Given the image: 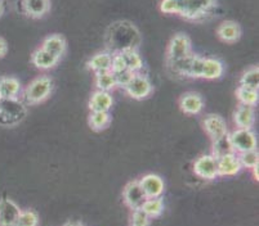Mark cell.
I'll return each instance as SVG.
<instances>
[{"label": "cell", "mask_w": 259, "mask_h": 226, "mask_svg": "<svg viewBox=\"0 0 259 226\" xmlns=\"http://www.w3.org/2000/svg\"><path fill=\"white\" fill-rule=\"evenodd\" d=\"M53 93V80L51 76L40 75L32 80L22 90V98L27 104H39L46 102Z\"/></svg>", "instance_id": "obj_1"}, {"label": "cell", "mask_w": 259, "mask_h": 226, "mask_svg": "<svg viewBox=\"0 0 259 226\" xmlns=\"http://www.w3.org/2000/svg\"><path fill=\"white\" fill-rule=\"evenodd\" d=\"M215 7L217 0H181L180 16L187 21L204 20Z\"/></svg>", "instance_id": "obj_2"}, {"label": "cell", "mask_w": 259, "mask_h": 226, "mask_svg": "<svg viewBox=\"0 0 259 226\" xmlns=\"http://www.w3.org/2000/svg\"><path fill=\"white\" fill-rule=\"evenodd\" d=\"M26 116V107L18 99H0V125L15 126Z\"/></svg>", "instance_id": "obj_3"}, {"label": "cell", "mask_w": 259, "mask_h": 226, "mask_svg": "<svg viewBox=\"0 0 259 226\" xmlns=\"http://www.w3.org/2000/svg\"><path fill=\"white\" fill-rule=\"evenodd\" d=\"M192 51V42L188 35L182 34H176L169 41L168 49H166V61L169 63L177 62V61L182 60L185 56L190 55Z\"/></svg>", "instance_id": "obj_4"}, {"label": "cell", "mask_w": 259, "mask_h": 226, "mask_svg": "<svg viewBox=\"0 0 259 226\" xmlns=\"http://www.w3.org/2000/svg\"><path fill=\"white\" fill-rule=\"evenodd\" d=\"M230 135L231 144L236 154L256 149V136L251 129H235Z\"/></svg>", "instance_id": "obj_5"}, {"label": "cell", "mask_w": 259, "mask_h": 226, "mask_svg": "<svg viewBox=\"0 0 259 226\" xmlns=\"http://www.w3.org/2000/svg\"><path fill=\"white\" fill-rule=\"evenodd\" d=\"M124 90L131 98L142 100V99H146L147 96L151 95L154 88H152L151 80L142 72H138V74H134L133 79L126 85V88Z\"/></svg>", "instance_id": "obj_6"}, {"label": "cell", "mask_w": 259, "mask_h": 226, "mask_svg": "<svg viewBox=\"0 0 259 226\" xmlns=\"http://www.w3.org/2000/svg\"><path fill=\"white\" fill-rule=\"evenodd\" d=\"M194 173L202 180H214L218 178V161L211 154L200 155L194 162Z\"/></svg>", "instance_id": "obj_7"}, {"label": "cell", "mask_w": 259, "mask_h": 226, "mask_svg": "<svg viewBox=\"0 0 259 226\" xmlns=\"http://www.w3.org/2000/svg\"><path fill=\"white\" fill-rule=\"evenodd\" d=\"M146 194L141 188L140 181L133 180L128 183L122 190V199L124 203L131 209H138L142 207L143 202L146 201Z\"/></svg>", "instance_id": "obj_8"}, {"label": "cell", "mask_w": 259, "mask_h": 226, "mask_svg": "<svg viewBox=\"0 0 259 226\" xmlns=\"http://www.w3.org/2000/svg\"><path fill=\"white\" fill-rule=\"evenodd\" d=\"M22 209L9 198L0 199V226H16Z\"/></svg>", "instance_id": "obj_9"}, {"label": "cell", "mask_w": 259, "mask_h": 226, "mask_svg": "<svg viewBox=\"0 0 259 226\" xmlns=\"http://www.w3.org/2000/svg\"><path fill=\"white\" fill-rule=\"evenodd\" d=\"M138 181H140L141 188L143 189L147 198L161 197V194L165 190L164 180L159 175H155V174H147V175L141 178Z\"/></svg>", "instance_id": "obj_10"}, {"label": "cell", "mask_w": 259, "mask_h": 226, "mask_svg": "<svg viewBox=\"0 0 259 226\" xmlns=\"http://www.w3.org/2000/svg\"><path fill=\"white\" fill-rule=\"evenodd\" d=\"M202 127H204V130H205V133L208 134L211 140L228 134L227 124L223 120V117L218 116V115H208V116H205V119L202 120Z\"/></svg>", "instance_id": "obj_11"}, {"label": "cell", "mask_w": 259, "mask_h": 226, "mask_svg": "<svg viewBox=\"0 0 259 226\" xmlns=\"http://www.w3.org/2000/svg\"><path fill=\"white\" fill-rule=\"evenodd\" d=\"M242 35L241 26L235 21H223L218 28H217V36L221 41L227 42V44H232V42L239 41L240 37Z\"/></svg>", "instance_id": "obj_12"}, {"label": "cell", "mask_w": 259, "mask_h": 226, "mask_svg": "<svg viewBox=\"0 0 259 226\" xmlns=\"http://www.w3.org/2000/svg\"><path fill=\"white\" fill-rule=\"evenodd\" d=\"M22 7L27 17L40 20L51 11V0H22Z\"/></svg>", "instance_id": "obj_13"}, {"label": "cell", "mask_w": 259, "mask_h": 226, "mask_svg": "<svg viewBox=\"0 0 259 226\" xmlns=\"http://www.w3.org/2000/svg\"><path fill=\"white\" fill-rule=\"evenodd\" d=\"M217 161H218V175L220 176H235L242 170L239 155L236 153L223 155Z\"/></svg>", "instance_id": "obj_14"}, {"label": "cell", "mask_w": 259, "mask_h": 226, "mask_svg": "<svg viewBox=\"0 0 259 226\" xmlns=\"http://www.w3.org/2000/svg\"><path fill=\"white\" fill-rule=\"evenodd\" d=\"M91 112H110L114 105V98L111 93L102 90H96L89 99Z\"/></svg>", "instance_id": "obj_15"}, {"label": "cell", "mask_w": 259, "mask_h": 226, "mask_svg": "<svg viewBox=\"0 0 259 226\" xmlns=\"http://www.w3.org/2000/svg\"><path fill=\"white\" fill-rule=\"evenodd\" d=\"M60 58H57L56 55H53L52 53L47 51L46 49H43L41 46L37 49H35L34 53L31 55V63L37 68V70L41 71H48L54 68L56 66L60 63Z\"/></svg>", "instance_id": "obj_16"}, {"label": "cell", "mask_w": 259, "mask_h": 226, "mask_svg": "<svg viewBox=\"0 0 259 226\" xmlns=\"http://www.w3.org/2000/svg\"><path fill=\"white\" fill-rule=\"evenodd\" d=\"M204 98L197 93H186L180 99V107L186 115H199L204 109Z\"/></svg>", "instance_id": "obj_17"}, {"label": "cell", "mask_w": 259, "mask_h": 226, "mask_svg": "<svg viewBox=\"0 0 259 226\" xmlns=\"http://www.w3.org/2000/svg\"><path fill=\"white\" fill-rule=\"evenodd\" d=\"M234 122L237 129H253L255 124V109L250 105L239 104L234 113Z\"/></svg>", "instance_id": "obj_18"}, {"label": "cell", "mask_w": 259, "mask_h": 226, "mask_svg": "<svg viewBox=\"0 0 259 226\" xmlns=\"http://www.w3.org/2000/svg\"><path fill=\"white\" fill-rule=\"evenodd\" d=\"M22 94L20 80L12 76L0 77V96L2 99H18Z\"/></svg>", "instance_id": "obj_19"}, {"label": "cell", "mask_w": 259, "mask_h": 226, "mask_svg": "<svg viewBox=\"0 0 259 226\" xmlns=\"http://www.w3.org/2000/svg\"><path fill=\"white\" fill-rule=\"evenodd\" d=\"M41 48L46 49L47 51L52 53L53 55H56L57 58H62L66 53V49H67V42L66 39L60 34H52L48 35L46 39L43 40V44H41Z\"/></svg>", "instance_id": "obj_20"}, {"label": "cell", "mask_w": 259, "mask_h": 226, "mask_svg": "<svg viewBox=\"0 0 259 226\" xmlns=\"http://www.w3.org/2000/svg\"><path fill=\"white\" fill-rule=\"evenodd\" d=\"M111 51H100V53L94 54L91 60L87 62V67H88V70L93 71L96 75L102 74V72L111 71Z\"/></svg>", "instance_id": "obj_21"}, {"label": "cell", "mask_w": 259, "mask_h": 226, "mask_svg": "<svg viewBox=\"0 0 259 226\" xmlns=\"http://www.w3.org/2000/svg\"><path fill=\"white\" fill-rule=\"evenodd\" d=\"M225 74V66L222 61L217 58H206L204 62V71H202V79L217 80L221 79Z\"/></svg>", "instance_id": "obj_22"}, {"label": "cell", "mask_w": 259, "mask_h": 226, "mask_svg": "<svg viewBox=\"0 0 259 226\" xmlns=\"http://www.w3.org/2000/svg\"><path fill=\"white\" fill-rule=\"evenodd\" d=\"M230 153H235L232 144H231L230 135L226 134V135L220 136V138L213 139V143H211V155L215 157L217 159L223 157L226 154H230Z\"/></svg>", "instance_id": "obj_23"}, {"label": "cell", "mask_w": 259, "mask_h": 226, "mask_svg": "<svg viewBox=\"0 0 259 226\" xmlns=\"http://www.w3.org/2000/svg\"><path fill=\"white\" fill-rule=\"evenodd\" d=\"M125 62L126 70L132 71L134 74H138L143 70V60L137 49H128V50L120 51Z\"/></svg>", "instance_id": "obj_24"}, {"label": "cell", "mask_w": 259, "mask_h": 226, "mask_svg": "<svg viewBox=\"0 0 259 226\" xmlns=\"http://www.w3.org/2000/svg\"><path fill=\"white\" fill-rule=\"evenodd\" d=\"M88 121L92 130L102 131L111 124V115L110 112H91Z\"/></svg>", "instance_id": "obj_25"}, {"label": "cell", "mask_w": 259, "mask_h": 226, "mask_svg": "<svg viewBox=\"0 0 259 226\" xmlns=\"http://www.w3.org/2000/svg\"><path fill=\"white\" fill-rule=\"evenodd\" d=\"M143 212L150 218H156L164 211V202L161 198H146V201L143 202L142 207H141Z\"/></svg>", "instance_id": "obj_26"}, {"label": "cell", "mask_w": 259, "mask_h": 226, "mask_svg": "<svg viewBox=\"0 0 259 226\" xmlns=\"http://www.w3.org/2000/svg\"><path fill=\"white\" fill-rule=\"evenodd\" d=\"M240 86L258 90L259 89V68H258V66H251V67H249L248 70L244 71V74H242L241 77H240Z\"/></svg>", "instance_id": "obj_27"}, {"label": "cell", "mask_w": 259, "mask_h": 226, "mask_svg": "<svg viewBox=\"0 0 259 226\" xmlns=\"http://www.w3.org/2000/svg\"><path fill=\"white\" fill-rule=\"evenodd\" d=\"M236 98L240 102V104L255 107V105L258 104L259 94H258V90H254V89L239 86V88L236 89Z\"/></svg>", "instance_id": "obj_28"}, {"label": "cell", "mask_w": 259, "mask_h": 226, "mask_svg": "<svg viewBox=\"0 0 259 226\" xmlns=\"http://www.w3.org/2000/svg\"><path fill=\"white\" fill-rule=\"evenodd\" d=\"M96 88L97 90L108 91V93H111L116 88V81H115V76L111 71L96 75Z\"/></svg>", "instance_id": "obj_29"}, {"label": "cell", "mask_w": 259, "mask_h": 226, "mask_svg": "<svg viewBox=\"0 0 259 226\" xmlns=\"http://www.w3.org/2000/svg\"><path fill=\"white\" fill-rule=\"evenodd\" d=\"M204 62H205V56L194 53L192 60H191L190 67H188L187 77H190V79H202Z\"/></svg>", "instance_id": "obj_30"}, {"label": "cell", "mask_w": 259, "mask_h": 226, "mask_svg": "<svg viewBox=\"0 0 259 226\" xmlns=\"http://www.w3.org/2000/svg\"><path fill=\"white\" fill-rule=\"evenodd\" d=\"M16 226H39V215L32 209H23Z\"/></svg>", "instance_id": "obj_31"}, {"label": "cell", "mask_w": 259, "mask_h": 226, "mask_svg": "<svg viewBox=\"0 0 259 226\" xmlns=\"http://www.w3.org/2000/svg\"><path fill=\"white\" fill-rule=\"evenodd\" d=\"M237 155H239V161L240 163H241L242 168L251 170L253 167H255L259 162V154L258 152H256V149L240 153V154Z\"/></svg>", "instance_id": "obj_32"}, {"label": "cell", "mask_w": 259, "mask_h": 226, "mask_svg": "<svg viewBox=\"0 0 259 226\" xmlns=\"http://www.w3.org/2000/svg\"><path fill=\"white\" fill-rule=\"evenodd\" d=\"M160 11L164 14H180L181 2L180 0H161Z\"/></svg>", "instance_id": "obj_33"}, {"label": "cell", "mask_w": 259, "mask_h": 226, "mask_svg": "<svg viewBox=\"0 0 259 226\" xmlns=\"http://www.w3.org/2000/svg\"><path fill=\"white\" fill-rule=\"evenodd\" d=\"M151 218L146 215L141 208L133 209L131 218V226H150Z\"/></svg>", "instance_id": "obj_34"}, {"label": "cell", "mask_w": 259, "mask_h": 226, "mask_svg": "<svg viewBox=\"0 0 259 226\" xmlns=\"http://www.w3.org/2000/svg\"><path fill=\"white\" fill-rule=\"evenodd\" d=\"M115 81H116V88H122L125 89L126 85L131 82V80L133 79L134 72L129 70H124L121 72H117V74H114Z\"/></svg>", "instance_id": "obj_35"}, {"label": "cell", "mask_w": 259, "mask_h": 226, "mask_svg": "<svg viewBox=\"0 0 259 226\" xmlns=\"http://www.w3.org/2000/svg\"><path fill=\"white\" fill-rule=\"evenodd\" d=\"M126 70L125 62L122 58L121 53H112V61H111V72L112 74H117L121 71Z\"/></svg>", "instance_id": "obj_36"}, {"label": "cell", "mask_w": 259, "mask_h": 226, "mask_svg": "<svg viewBox=\"0 0 259 226\" xmlns=\"http://www.w3.org/2000/svg\"><path fill=\"white\" fill-rule=\"evenodd\" d=\"M8 53V42L4 37H0V58L7 55Z\"/></svg>", "instance_id": "obj_37"}, {"label": "cell", "mask_w": 259, "mask_h": 226, "mask_svg": "<svg viewBox=\"0 0 259 226\" xmlns=\"http://www.w3.org/2000/svg\"><path fill=\"white\" fill-rule=\"evenodd\" d=\"M6 11V0H0V17L4 14Z\"/></svg>", "instance_id": "obj_38"}, {"label": "cell", "mask_w": 259, "mask_h": 226, "mask_svg": "<svg viewBox=\"0 0 259 226\" xmlns=\"http://www.w3.org/2000/svg\"><path fill=\"white\" fill-rule=\"evenodd\" d=\"M63 226H84L81 222H77V221H69V222H66Z\"/></svg>", "instance_id": "obj_39"}, {"label": "cell", "mask_w": 259, "mask_h": 226, "mask_svg": "<svg viewBox=\"0 0 259 226\" xmlns=\"http://www.w3.org/2000/svg\"><path fill=\"white\" fill-rule=\"evenodd\" d=\"M251 170H253V175H254V179H255V180L256 181H258V164H256V166L255 167H253V168H251Z\"/></svg>", "instance_id": "obj_40"}, {"label": "cell", "mask_w": 259, "mask_h": 226, "mask_svg": "<svg viewBox=\"0 0 259 226\" xmlns=\"http://www.w3.org/2000/svg\"><path fill=\"white\" fill-rule=\"evenodd\" d=\"M0 99H2V96H0Z\"/></svg>", "instance_id": "obj_41"}, {"label": "cell", "mask_w": 259, "mask_h": 226, "mask_svg": "<svg viewBox=\"0 0 259 226\" xmlns=\"http://www.w3.org/2000/svg\"><path fill=\"white\" fill-rule=\"evenodd\" d=\"M180 2H181V0H180Z\"/></svg>", "instance_id": "obj_42"}]
</instances>
